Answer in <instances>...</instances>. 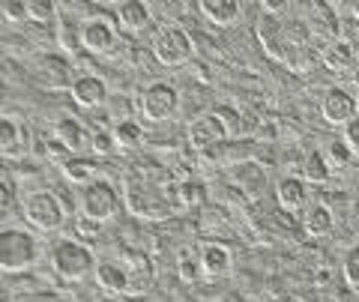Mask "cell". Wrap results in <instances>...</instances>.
Wrapping results in <instances>:
<instances>
[{"label":"cell","mask_w":359,"mask_h":302,"mask_svg":"<svg viewBox=\"0 0 359 302\" xmlns=\"http://www.w3.org/2000/svg\"><path fill=\"white\" fill-rule=\"evenodd\" d=\"M177 186L174 183H159V180H153V177L129 174V180H126V210L135 212L138 219L162 221L180 207Z\"/></svg>","instance_id":"obj_1"},{"label":"cell","mask_w":359,"mask_h":302,"mask_svg":"<svg viewBox=\"0 0 359 302\" xmlns=\"http://www.w3.org/2000/svg\"><path fill=\"white\" fill-rule=\"evenodd\" d=\"M51 270L57 278H63V282H84V278H90L96 273V261L99 257L93 254V249L78 240H60L51 245Z\"/></svg>","instance_id":"obj_2"},{"label":"cell","mask_w":359,"mask_h":302,"mask_svg":"<svg viewBox=\"0 0 359 302\" xmlns=\"http://www.w3.org/2000/svg\"><path fill=\"white\" fill-rule=\"evenodd\" d=\"M120 195L117 188L105 183V180H93L90 186L81 188L78 195V210H81V219L93 221V225H105L120 212Z\"/></svg>","instance_id":"obj_3"},{"label":"cell","mask_w":359,"mask_h":302,"mask_svg":"<svg viewBox=\"0 0 359 302\" xmlns=\"http://www.w3.org/2000/svg\"><path fill=\"white\" fill-rule=\"evenodd\" d=\"M36 263V240L27 231L4 228L0 231V270L6 275L25 273Z\"/></svg>","instance_id":"obj_4"},{"label":"cell","mask_w":359,"mask_h":302,"mask_svg":"<svg viewBox=\"0 0 359 302\" xmlns=\"http://www.w3.org/2000/svg\"><path fill=\"white\" fill-rule=\"evenodd\" d=\"M192 54H195V42L180 25H162L153 33V57L162 66H168V69L189 63Z\"/></svg>","instance_id":"obj_5"},{"label":"cell","mask_w":359,"mask_h":302,"mask_svg":"<svg viewBox=\"0 0 359 302\" xmlns=\"http://www.w3.org/2000/svg\"><path fill=\"white\" fill-rule=\"evenodd\" d=\"M25 219L36 231H60L66 221V207L54 192L39 188V192H30L25 198Z\"/></svg>","instance_id":"obj_6"},{"label":"cell","mask_w":359,"mask_h":302,"mask_svg":"<svg viewBox=\"0 0 359 302\" xmlns=\"http://www.w3.org/2000/svg\"><path fill=\"white\" fill-rule=\"evenodd\" d=\"M180 108V93L174 84L168 81H153L144 87L141 93V114L147 117L150 123H165L177 114Z\"/></svg>","instance_id":"obj_7"},{"label":"cell","mask_w":359,"mask_h":302,"mask_svg":"<svg viewBox=\"0 0 359 302\" xmlns=\"http://www.w3.org/2000/svg\"><path fill=\"white\" fill-rule=\"evenodd\" d=\"M186 141H189V147H192V150L210 153V150H216V147H222V144L228 141V132H224L216 111H204V114H198V117L189 120Z\"/></svg>","instance_id":"obj_8"},{"label":"cell","mask_w":359,"mask_h":302,"mask_svg":"<svg viewBox=\"0 0 359 302\" xmlns=\"http://www.w3.org/2000/svg\"><path fill=\"white\" fill-rule=\"evenodd\" d=\"M93 278H96V287H102L111 296H132V275L126 270V263H123L120 252L99 257Z\"/></svg>","instance_id":"obj_9"},{"label":"cell","mask_w":359,"mask_h":302,"mask_svg":"<svg viewBox=\"0 0 359 302\" xmlns=\"http://www.w3.org/2000/svg\"><path fill=\"white\" fill-rule=\"evenodd\" d=\"M81 48L90 54H108L117 48V27L114 21H108L102 15H93L81 21Z\"/></svg>","instance_id":"obj_10"},{"label":"cell","mask_w":359,"mask_h":302,"mask_svg":"<svg viewBox=\"0 0 359 302\" xmlns=\"http://www.w3.org/2000/svg\"><path fill=\"white\" fill-rule=\"evenodd\" d=\"M255 33L261 39V48L266 51V57H273L278 63H287V46H285V33H282V15H269L261 13L257 15V25Z\"/></svg>","instance_id":"obj_11"},{"label":"cell","mask_w":359,"mask_h":302,"mask_svg":"<svg viewBox=\"0 0 359 302\" xmlns=\"http://www.w3.org/2000/svg\"><path fill=\"white\" fill-rule=\"evenodd\" d=\"M320 111H323V120L330 126H347L351 120H356V96L347 93L344 87H330L323 93V102H320Z\"/></svg>","instance_id":"obj_12"},{"label":"cell","mask_w":359,"mask_h":302,"mask_svg":"<svg viewBox=\"0 0 359 302\" xmlns=\"http://www.w3.org/2000/svg\"><path fill=\"white\" fill-rule=\"evenodd\" d=\"M302 13H306L302 18H306L311 36L320 39V48L327 46V42L339 39V18L332 15L330 4H306V6H302Z\"/></svg>","instance_id":"obj_13"},{"label":"cell","mask_w":359,"mask_h":302,"mask_svg":"<svg viewBox=\"0 0 359 302\" xmlns=\"http://www.w3.org/2000/svg\"><path fill=\"white\" fill-rule=\"evenodd\" d=\"M120 257H123V263H126V270L132 275V296L147 294V290L153 287V278H156L150 254H144L141 249H123Z\"/></svg>","instance_id":"obj_14"},{"label":"cell","mask_w":359,"mask_h":302,"mask_svg":"<svg viewBox=\"0 0 359 302\" xmlns=\"http://www.w3.org/2000/svg\"><path fill=\"white\" fill-rule=\"evenodd\" d=\"M198 257H201V270H204L207 278H222V275H228L231 266H233L231 249H228L224 242H216V240L201 242V245H198Z\"/></svg>","instance_id":"obj_15"},{"label":"cell","mask_w":359,"mask_h":302,"mask_svg":"<svg viewBox=\"0 0 359 302\" xmlns=\"http://www.w3.org/2000/svg\"><path fill=\"white\" fill-rule=\"evenodd\" d=\"M69 93L78 108H99L108 99V84L99 75H78L69 87Z\"/></svg>","instance_id":"obj_16"},{"label":"cell","mask_w":359,"mask_h":302,"mask_svg":"<svg viewBox=\"0 0 359 302\" xmlns=\"http://www.w3.org/2000/svg\"><path fill=\"white\" fill-rule=\"evenodd\" d=\"M276 200L285 212H299V210L306 212L309 183L302 180V177H285V180H278V186H276Z\"/></svg>","instance_id":"obj_17"},{"label":"cell","mask_w":359,"mask_h":302,"mask_svg":"<svg viewBox=\"0 0 359 302\" xmlns=\"http://www.w3.org/2000/svg\"><path fill=\"white\" fill-rule=\"evenodd\" d=\"M320 63L327 66L330 72H351L356 66V51L351 46V39L339 36V39L327 42V46L320 48Z\"/></svg>","instance_id":"obj_18"},{"label":"cell","mask_w":359,"mask_h":302,"mask_svg":"<svg viewBox=\"0 0 359 302\" xmlns=\"http://www.w3.org/2000/svg\"><path fill=\"white\" fill-rule=\"evenodd\" d=\"M198 9H201V15L216 27L237 25L240 15H243V4H237V0H201Z\"/></svg>","instance_id":"obj_19"},{"label":"cell","mask_w":359,"mask_h":302,"mask_svg":"<svg viewBox=\"0 0 359 302\" xmlns=\"http://www.w3.org/2000/svg\"><path fill=\"white\" fill-rule=\"evenodd\" d=\"M54 138H57L72 156H78V153L87 147V141L93 138V135H87V129H84L81 120H75V117H60L57 126H54Z\"/></svg>","instance_id":"obj_20"},{"label":"cell","mask_w":359,"mask_h":302,"mask_svg":"<svg viewBox=\"0 0 359 302\" xmlns=\"http://www.w3.org/2000/svg\"><path fill=\"white\" fill-rule=\"evenodd\" d=\"M302 231H306L309 237H314V240L330 237V233L335 231L332 210L327 204H311V207H306V212H302Z\"/></svg>","instance_id":"obj_21"},{"label":"cell","mask_w":359,"mask_h":302,"mask_svg":"<svg viewBox=\"0 0 359 302\" xmlns=\"http://www.w3.org/2000/svg\"><path fill=\"white\" fill-rule=\"evenodd\" d=\"M231 180H233V186H240L245 195L257 198V195L264 192L266 174H264V167L257 165V162H240V165L231 167Z\"/></svg>","instance_id":"obj_22"},{"label":"cell","mask_w":359,"mask_h":302,"mask_svg":"<svg viewBox=\"0 0 359 302\" xmlns=\"http://www.w3.org/2000/svg\"><path fill=\"white\" fill-rule=\"evenodd\" d=\"M150 6L141 4V0H123L117 6V25L126 33H141L144 27L150 25Z\"/></svg>","instance_id":"obj_23"},{"label":"cell","mask_w":359,"mask_h":302,"mask_svg":"<svg viewBox=\"0 0 359 302\" xmlns=\"http://www.w3.org/2000/svg\"><path fill=\"white\" fill-rule=\"evenodd\" d=\"M330 162H327V156H323V150H311L306 159H302V180H306L309 186H323L330 180Z\"/></svg>","instance_id":"obj_24"},{"label":"cell","mask_w":359,"mask_h":302,"mask_svg":"<svg viewBox=\"0 0 359 302\" xmlns=\"http://www.w3.org/2000/svg\"><path fill=\"white\" fill-rule=\"evenodd\" d=\"M60 171L66 177V183H75V186H90L96 177V162L93 159H81V156H72L66 165H60Z\"/></svg>","instance_id":"obj_25"},{"label":"cell","mask_w":359,"mask_h":302,"mask_svg":"<svg viewBox=\"0 0 359 302\" xmlns=\"http://www.w3.org/2000/svg\"><path fill=\"white\" fill-rule=\"evenodd\" d=\"M111 135H114L120 150H135V147H141V141H144V129H141V123H135L132 117H126V120L114 123Z\"/></svg>","instance_id":"obj_26"},{"label":"cell","mask_w":359,"mask_h":302,"mask_svg":"<svg viewBox=\"0 0 359 302\" xmlns=\"http://www.w3.org/2000/svg\"><path fill=\"white\" fill-rule=\"evenodd\" d=\"M177 198L183 207H204L207 204V186L198 180H186L177 186Z\"/></svg>","instance_id":"obj_27"},{"label":"cell","mask_w":359,"mask_h":302,"mask_svg":"<svg viewBox=\"0 0 359 302\" xmlns=\"http://www.w3.org/2000/svg\"><path fill=\"white\" fill-rule=\"evenodd\" d=\"M21 144V126L13 117H4L0 120V153L4 156H13Z\"/></svg>","instance_id":"obj_28"},{"label":"cell","mask_w":359,"mask_h":302,"mask_svg":"<svg viewBox=\"0 0 359 302\" xmlns=\"http://www.w3.org/2000/svg\"><path fill=\"white\" fill-rule=\"evenodd\" d=\"M177 273L183 282H198V278H204V270H201V257L198 252H183L177 257Z\"/></svg>","instance_id":"obj_29"},{"label":"cell","mask_w":359,"mask_h":302,"mask_svg":"<svg viewBox=\"0 0 359 302\" xmlns=\"http://www.w3.org/2000/svg\"><path fill=\"white\" fill-rule=\"evenodd\" d=\"M341 275H344V284H347V287L359 290V245L347 249L344 263H341Z\"/></svg>","instance_id":"obj_30"},{"label":"cell","mask_w":359,"mask_h":302,"mask_svg":"<svg viewBox=\"0 0 359 302\" xmlns=\"http://www.w3.org/2000/svg\"><path fill=\"white\" fill-rule=\"evenodd\" d=\"M57 39L63 48H81V25H75L72 18H60V30H57Z\"/></svg>","instance_id":"obj_31"},{"label":"cell","mask_w":359,"mask_h":302,"mask_svg":"<svg viewBox=\"0 0 359 302\" xmlns=\"http://www.w3.org/2000/svg\"><path fill=\"white\" fill-rule=\"evenodd\" d=\"M212 111L219 114L224 132H228V141H231V138H237V135H240V111H237V108H231V105H219V108H212Z\"/></svg>","instance_id":"obj_32"},{"label":"cell","mask_w":359,"mask_h":302,"mask_svg":"<svg viewBox=\"0 0 359 302\" xmlns=\"http://www.w3.org/2000/svg\"><path fill=\"white\" fill-rule=\"evenodd\" d=\"M0 13H4L6 21L18 25V21H27V18H30V4H25V0H4Z\"/></svg>","instance_id":"obj_33"},{"label":"cell","mask_w":359,"mask_h":302,"mask_svg":"<svg viewBox=\"0 0 359 302\" xmlns=\"http://www.w3.org/2000/svg\"><path fill=\"white\" fill-rule=\"evenodd\" d=\"M323 156H327V162H330V167H341V165H347L353 159L351 156V150L344 147V141H332L327 150H323Z\"/></svg>","instance_id":"obj_34"},{"label":"cell","mask_w":359,"mask_h":302,"mask_svg":"<svg viewBox=\"0 0 359 302\" xmlns=\"http://www.w3.org/2000/svg\"><path fill=\"white\" fill-rule=\"evenodd\" d=\"M54 15H57V6H54L51 0H30V21L45 25V21H51Z\"/></svg>","instance_id":"obj_35"},{"label":"cell","mask_w":359,"mask_h":302,"mask_svg":"<svg viewBox=\"0 0 359 302\" xmlns=\"http://www.w3.org/2000/svg\"><path fill=\"white\" fill-rule=\"evenodd\" d=\"M341 141H344V147L351 150V156H356V159H359V117H356V120H351V123L344 126Z\"/></svg>","instance_id":"obj_36"},{"label":"cell","mask_w":359,"mask_h":302,"mask_svg":"<svg viewBox=\"0 0 359 302\" xmlns=\"http://www.w3.org/2000/svg\"><path fill=\"white\" fill-rule=\"evenodd\" d=\"M90 147H93L96 156H105L117 147V141H114V135H108V132H96V135L90 138Z\"/></svg>","instance_id":"obj_37"},{"label":"cell","mask_w":359,"mask_h":302,"mask_svg":"<svg viewBox=\"0 0 359 302\" xmlns=\"http://www.w3.org/2000/svg\"><path fill=\"white\" fill-rule=\"evenodd\" d=\"M13 198H15L13 186H9V183L4 180V183H0V210H4V212H9V207H13Z\"/></svg>","instance_id":"obj_38"},{"label":"cell","mask_w":359,"mask_h":302,"mask_svg":"<svg viewBox=\"0 0 359 302\" xmlns=\"http://www.w3.org/2000/svg\"><path fill=\"white\" fill-rule=\"evenodd\" d=\"M344 13H351L353 18H359V4H344Z\"/></svg>","instance_id":"obj_39"},{"label":"cell","mask_w":359,"mask_h":302,"mask_svg":"<svg viewBox=\"0 0 359 302\" xmlns=\"http://www.w3.org/2000/svg\"><path fill=\"white\" fill-rule=\"evenodd\" d=\"M356 117H359V90H356Z\"/></svg>","instance_id":"obj_40"}]
</instances>
